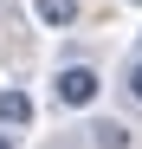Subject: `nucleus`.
<instances>
[{
  "instance_id": "f257e3e1",
  "label": "nucleus",
  "mask_w": 142,
  "mask_h": 149,
  "mask_svg": "<svg viewBox=\"0 0 142 149\" xmlns=\"http://www.w3.org/2000/svg\"><path fill=\"white\" fill-rule=\"evenodd\" d=\"M52 91H58V104H71V110H84L90 97H97V71H90V65H65Z\"/></svg>"
},
{
  "instance_id": "f03ea898",
  "label": "nucleus",
  "mask_w": 142,
  "mask_h": 149,
  "mask_svg": "<svg viewBox=\"0 0 142 149\" xmlns=\"http://www.w3.org/2000/svg\"><path fill=\"white\" fill-rule=\"evenodd\" d=\"M32 7H39V19H45L52 33H65L71 19H78V0H32Z\"/></svg>"
},
{
  "instance_id": "7ed1b4c3",
  "label": "nucleus",
  "mask_w": 142,
  "mask_h": 149,
  "mask_svg": "<svg viewBox=\"0 0 142 149\" xmlns=\"http://www.w3.org/2000/svg\"><path fill=\"white\" fill-rule=\"evenodd\" d=\"M0 123H13V130L32 123V97H26V91H0Z\"/></svg>"
},
{
  "instance_id": "20e7f679",
  "label": "nucleus",
  "mask_w": 142,
  "mask_h": 149,
  "mask_svg": "<svg viewBox=\"0 0 142 149\" xmlns=\"http://www.w3.org/2000/svg\"><path fill=\"white\" fill-rule=\"evenodd\" d=\"M90 143H97V149H129L136 136L123 130V123H90Z\"/></svg>"
},
{
  "instance_id": "39448f33",
  "label": "nucleus",
  "mask_w": 142,
  "mask_h": 149,
  "mask_svg": "<svg viewBox=\"0 0 142 149\" xmlns=\"http://www.w3.org/2000/svg\"><path fill=\"white\" fill-rule=\"evenodd\" d=\"M129 97H136V104H142V58L129 65Z\"/></svg>"
},
{
  "instance_id": "423d86ee",
  "label": "nucleus",
  "mask_w": 142,
  "mask_h": 149,
  "mask_svg": "<svg viewBox=\"0 0 142 149\" xmlns=\"http://www.w3.org/2000/svg\"><path fill=\"white\" fill-rule=\"evenodd\" d=\"M0 149H13V136H0Z\"/></svg>"
}]
</instances>
